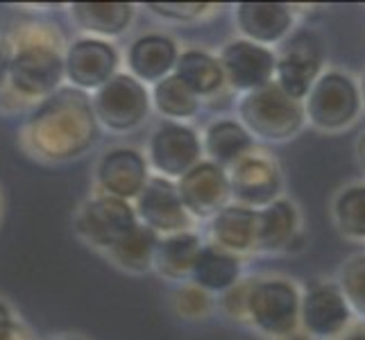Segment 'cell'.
Listing matches in <instances>:
<instances>
[{
	"mask_svg": "<svg viewBox=\"0 0 365 340\" xmlns=\"http://www.w3.org/2000/svg\"><path fill=\"white\" fill-rule=\"evenodd\" d=\"M98 138L91 100L75 86H64L41 100L28 125L23 143L34 157L64 161L86 153Z\"/></svg>",
	"mask_w": 365,
	"mask_h": 340,
	"instance_id": "cell-1",
	"label": "cell"
},
{
	"mask_svg": "<svg viewBox=\"0 0 365 340\" xmlns=\"http://www.w3.org/2000/svg\"><path fill=\"white\" fill-rule=\"evenodd\" d=\"M11 89L25 98H48L59 89L64 78V57L59 53L57 34L43 25H32L19 34L9 59Z\"/></svg>",
	"mask_w": 365,
	"mask_h": 340,
	"instance_id": "cell-2",
	"label": "cell"
},
{
	"mask_svg": "<svg viewBox=\"0 0 365 340\" xmlns=\"http://www.w3.org/2000/svg\"><path fill=\"white\" fill-rule=\"evenodd\" d=\"M238 118L250 136L263 141H288L304 128V105L288 98L277 82L245 93L238 103Z\"/></svg>",
	"mask_w": 365,
	"mask_h": 340,
	"instance_id": "cell-3",
	"label": "cell"
},
{
	"mask_svg": "<svg viewBox=\"0 0 365 340\" xmlns=\"http://www.w3.org/2000/svg\"><path fill=\"white\" fill-rule=\"evenodd\" d=\"M361 89L343 71H327L304 98V116L320 132H343L361 113Z\"/></svg>",
	"mask_w": 365,
	"mask_h": 340,
	"instance_id": "cell-4",
	"label": "cell"
},
{
	"mask_svg": "<svg viewBox=\"0 0 365 340\" xmlns=\"http://www.w3.org/2000/svg\"><path fill=\"white\" fill-rule=\"evenodd\" d=\"M322 64L324 48L320 36L309 28H299L286 36L274 55V82L288 98L302 103L322 75Z\"/></svg>",
	"mask_w": 365,
	"mask_h": 340,
	"instance_id": "cell-5",
	"label": "cell"
},
{
	"mask_svg": "<svg viewBox=\"0 0 365 340\" xmlns=\"http://www.w3.org/2000/svg\"><path fill=\"white\" fill-rule=\"evenodd\" d=\"M299 291L288 279H255L250 288V322L261 334L282 338L299 329Z\"/></svg>",
	"mask_w": 365,
	"mask_h": 340,
	"instance_id": "cell-6",
	"label": "cell"
},
{
	"mask_svg": "<svg viewBox=\"0 0 365 340\" xmlns=\"http://www.w3.org/2000/svg\"><path fill=\"white\" fill-rule=\"evenodd\" d=\"M91 107L96 120L114 132H128L141 125L150 111V96L145 86L128 73H116L96 91Z\"/></svg>",
	"mask_w": 365,
	"mask_h": 340,
	"instance_id": "cell-7",
	"label": "cell"
},
{
	"mask_svg": "<svg viewBox=\"0 0 365 340\" xmlns=\"http://www.w3.org/2000/svg\"><path fill=\"white\" fill-rule=\"evenodd\" d=\"M230 191L236 205L247 209H263L272 205L282 195V170L268 153L261 150H250V153L238 159L230 170Z\"/></svg>",
	"mask_w": 365,
	"mask_h": 340,
	"instance_id": "cell-8",
	"label": "cell"
},
{
	"mask_svg": "<svg viewBox=\"0 0 365 340\" xmlns=\"http://www.w3.org/2000/svg\"><path fill=\"white\" fill-rule=\"evenodd\" d=\"M351 324V309L338 284L318 282L299 297V326L316 340H336Z\"/></svg>",
	"mask_w": 365,
	"mask_h": 340,
	"instance_id": "cell-9",
	"label": "cell"
},
{
	"mask_svg": "<svg viewBox=\"0 0 365 340\" xmlns=\"http://www.w3.org/2000/svg\"><path fill=\"white\" fill-rule=\"evenodd\" d=\"M138 225L136 211L130 202L111 195H100L89 200L75 218V230L91 245L111 249L118 245Z\"/></svg>",
	"mask_w": 365,
	"mask_h": 340,
	"instance_id": "cell-10",
	"label": "cell"
},
{
	"mask_svg": "<svg viewBox=\"0 0 365 340\" xmlns=\"http://www.w3.org/2000/svg\"><path fill=\"white\" fill-rule=\"evenodd\" d=\"M178 193L186 213L195 218H213L227 207L232 197L227 170L213 161H197L180 177Z\"/></svg>",
	"mask_w": 365,
	"mask_h": 340,
	"instance_id": "cell-11",
	"label": "cell"
},
{
	"mask_svg": "<svg viewBox=\"0 0 365 340\" xmlns=\"http://www.w3.org/2000/svg\"><path fill=\"white\" fill-rule=\"evenodd\" d=\"M218 61L225 73V84H230L234 91L252 93L274 80V53L247 39L230 41Z\"/></svg>",
	"mask_w": 365,
	"mask_h": 340,
	"instance_id": "cell-12",
	"label": "cell"
},
{
	"mask_svg": "<svg viewBox=\"0 0 365 340\" xmlns=\"http://www.w3.org/2000/svg\"><path fill=\"white\" fill-rule=\"evenodd\" d=\"M118 53L103 39H78L73 41L64 57V75L75 89H100L116 75Z\"/></svg>",
	"mask_w": 365,
	"mask_h": 340,
	"instance_id": "cell-13",
	"label": "cell"
},
{
	"mask_svg": "<svg viewBox=\"0 0 365 340\" xmlns=\"http://www.w3.org/2000/svg\"><path fill=\"white\" fill-rule=\"evenodd\" d=\"M202 155V143L188 125L163 123L150 138V161L166 177H182Z\"/></svg>",
	"mask_w": 365,
	"mask_h": 340,
	"instance_id": "cell-14",
	"label": "cell"
},
{
	"mask_svg": "<svg viewBox=\"0 0 365 340\" xmlns=\"http://www.w3.org/2000/svg\"><path fill=\"white\" fill-rule=\"evenodd\" d=\"M136 218L157 234H178L191 227V218L180 200L178 186L166 177H150L136 197Z\"/></svg>",
	"mask_w": 365,
	"mask_h": 340,
	"instance_id": "cell-15",
	"label": "cell"
},
{
	"mask_svg": "<svg viewBox=\"0 0 365 340\" xmlns=\"http://www.w3.org/2000/svg\"><path fill=\"white\" fill-rule=\"evenodd\" d=\"M148 163L132 148H114L98 163V182L107 195L130 202L138 197L148 184Z\"/></svg>",
	"mask_w": 365,
	"mask_h": 340,
	"instance_id": "cell-16",
	"label": "cell"
},
{
	"mask_svg": "<svg viewBox=\"0 0 365 340\" xmlns=\"http://www.w3.org/2000/svg\"><path fill=\"white\" fill-rule=\"evenodd\" d=\"M236 23L247 41L272 46L291 34L295 14L286 3H241L236 7Z\"/></svg>",
	"mask_w": 365,
	"mask_h": 340,
	"instance_id": "cell-17",
	"label": "cell"
},
{
	"mask_svg": "<svg viewBox=\"0 0 365 340\" xmlns=\"http://www.w3.org/2000/svg\"><path fill=\"white\" fill-rule=\"evenodd\" d=\"M299 238V213L291 200H274L257 211V249L282 252L291 249Z\"/></svg>",
	"mask_w": 365,
	"mask_h": 340,
	"instance_id": "cell-18",
	"label": "cell"
},
{
	"mask_svg": "<svg viewBox=\"0 0 365 340\" xmlns=\"http://www.w3.org/2000/svg\"><path fill=\"white\" fill-rule=\"evenodd\" d=\"M178 57V46L168 36L145 34L141 39H136L130 48L128 61L134 73L132 78H136L138 82H161L175 68Z\"/></svg>",
	"mask_w": 365,
	"mask_h": 340,
	"instance_id": "cell-19",
	"label": "cell"
},
{
	"mask_svg": "<svg viewBox=\"0 0 365 340\" xmlns=\"http://www.w3.org/2000/svg\"><path fill=\"white\" fill-rule=\"evenodd\" d=\"M188 277L207 293H225L241 282V259L213 243L202 245Z\"/></svg>",
	"mask_w": 365,
	"mask_h": 340,
	"instance_id": "cell-20",
	"label": "cell"
},
{
	"mask_svg": "<svg viewBox=\"0 0 365 340\" xmlns=\"http://www.w3.org/2000/svg\"><path fill=\"white\" fill-rule=\"evenodd\" d=\"M213 245L243 254V252L257 249V211L241 205H227L218 211L211 220Z\"/></svg>",
	"mask_w": 365,
	"mask_h": 340,
	"instance_id": "cell-21",
	"label": "cell"
},
{
	"mask_svg": "<svg viewBox=\"0 0 365 340\" xmlns=\"http://www.w3.org/2000/svg\"><path fill=\"white\" fill-rule=\"evenodd\" d=\"M205 150L220 168H232L250 150H255V138L238 120H216L205 134Z\"/></svg>",
	"mask_w": 365,
	"mask_h": 340,
	"instance_id": "cell-22",
	"label": "cell"
},
{
	"mask_svg": "<svg viewBox=\"0 0 365 340\" xmlns=\"http://www.w3.org/2000/svg\"><path fill=\"white\" fill-rule=\"evenodd\" d=\"M73 21L82 30L100 36H118L132 23L134 7L130 3H75Z\"/></svg>",
	"mask_w": 365,
	"mask_h": 340,
	"instance_id": "cell-23",
	"label": "cell"
},
{
	"mask_svg": "<svg viewBox=\"0 0 365 340\" xmlns=\"http://www.w3.org/2000/svg\"><path fill=\"white\" fill-rule=\"evenodd\" d=\"M178 78L191 89L197 98L213 96L225 86V73L220 61L202 50H184L175 61V73Z\"/></svg>",
	"mask_w": 365,
	"mask_h": 340,
	"instance_id": "cell-24",
	"label": "cell"
},
{
	"mask_svg": "<svg viewBox=\"0 0 365 340\" xmlns=\"http://www.w3.org/2000/svg\"><path fill=\"white\" fill-rule=\"evenodd\" d=\"M200 247H202V243L191 232H178L166 238H159L153 266L168 279H184L186 274H191Z\"/></svg>",
	"mask_w": 365,
	"mask_h": 340,
	"instance_id": "cell-25",
	"label": "cell"
},
{
	"mask_svg": "<svg viewBox=\"0 0 365 340\" xmlns=\"http://www.w3.org/2000/svg\"><path fill=\"white\" fill-rule=\"evenodd\" d=\"M157 245H159V234L138 222L132 234H128L118 245H114L107 252L120 268L130 272H148L153 268Z\"/></svg>",
	"mask_w": 365,
	"mask_h": 340,
	"instance_id": "cell-26",
	"label": "cell"
},
{
	"mask_svg": "<svg viewBox=\"0 0 365 340\" xmlns=\"http://www.w3.org/2000/svg\"><path fill=\"white\" fill-rule=\"evenodd\" d=\"M334 222L345 238L365 241V184H351L336 195Z\"/></svg>",
	"mask_w": 365,
	"mask_h": 340,
	"instance_id": "cell-27",
	"label": "cell"
},
{
	"mask_svg": "<svg viewBox=\"0 0 365 340\" xmlns=\"http://www.w3.org/2000/svg\"><path fill=\"white\" fill-rule=\"evenodd\" d=\"M155 107L170 118H191L200 109V98L188 89V86L178 78V75H168L161 82L155 84Z\"/></svg>",
	"mask_w": 365,
	"mask_h": 340,
	"instance_id": "cell-28",
	"label": "cell"
},
{
	"mask_svg": "<svg viewBox=\"0 0 365 340\" xmlns=\"http://www.w3.org/2000/svg\"><path fill=\"white\" fill-rule=\"evenodd\" d=\"M338 288L345 295L351 313L356 311L361 318H365V252L343 261L338 270Z\"/></svg>",
	"mask_w": 365,
	"mask_h": 340,
	"instance_id": "cell-29",
	"label": "cell"
},
{
	"mask_svg": "<svg viewBox=\"0 0 365 340\" xmlns=\"http://www.w3.org/2000/svg\"><path fill=\"white\" fill-rule=\"evenodd\" d=\"M255 279H245V282H236L230 291L222 293L220 306L227 313V318L236 322H247L250 313H247V299H250V288Z\"/></svg>",
	"mask_w": 365,
	"mask_h": 340,
	"instance_id": "cell-30",
	"label": "cell"
},
{
	"mask_svg": "<svg viewBox=\"0 0 365 340\" xmlns=\"http://www.w3.org/2000/svg\"><path fill=\"white\" fill-rule=\"evenodd\" d=\"M148 9L157 16L173 21H193L202 19L213 9L209 3H148Z\"/></svg>",
	"mask_w": 365,
	"mask_h": 340,
	"instance_id": "cell-31",
	"label": "cell"
},
{
	"mask_svg": "<svg viewBox=\"0 0 365 340\" xmlns=\"http://www.w3.org/2000/svg\"><path fill=\"white\" fill-rule=\"evenodd\" d=\"M209 309H211V299H209L207 291L197 288L195 284L184 286L178 293V311L184 318H188V320L205 318L209 313Z\"/></svg>",
	"mask_w": 365,
	"mask_h": 340,
	"instance_id": "cell-32",
	"label": "cell"
},
{
	"mask_svg": "<svg viewBox=\"0 0 365 340\" xmlns=\"http://www.w3.org/2000/svg\"><path fill=\"white\" fill-rule=\"evenodd\" d=\"M19 326L5 304H0V340H16Z\"/></svg>",
	"mask_w": 365,
	"mask_h": 340,
	"instance_id": "cell-33",
	"label": "cell"
},
{
	"mask_svg": "<svg viewBox=\"0 0 365 340\" xmlns=\"http://www.w3.org/2000/svg\"><path fill=\"white\" fill-rule=\"evenodd\" d=\"M9 59H11V46L5 39H0V84L9 75Z\"/></svg>",
	"mask_w": 365,
	"mask_h": 340,
	"instance_id": "cell-34",
	"label": "cell"
},
{
	"mask_svg": "<svg viewBox=\"0 0 365 340\" xmlns=\"http://www.w3.org/2000/svg\"><path fill=\"white\" fill-rule=\"evenodd\" d=\"M336 340H365V322L349 324L347 329L341 336H338Z\"/></svg>",
	"mask_w": 365,
	"mask_h": 340,
	"instance_id": "cell-35",
	"label": "cell"
},
{
	"mask_svg": "<svg viewBox=\"0 0 365 340\" xmlns=\"http://www.w3.org/2000/svg\"><path fill=\"white\" fill-rule=\"evenodd\" d=\"M356 161H359L361 170L365 172V132L359 136V141H356Z\"/></svg>",
	"mask_w": 365,
	"mask_h": 340,
	"instance_id": "cell-36",
	"label": "cell"
},
{
	"mask_svg": "<svg viewBox=\"0 0 365 340\" xmlns=\"http://www.w3.org/2000/svg\"><path fill=\"white\" fill-rule=\"evenodd\" d=\"M274 340H316V338H311L307 331H302V329H295L293 334L282 336V338H274Z\"/></svg>",
	"mask_w": 365,
	"mask_h": 340,
	"instance_id": "cell-37",
	"label": "cell"
},
{
	"mask_svg": "<svg viewBox=\"0 0 365 340\" xmlns=\"http://www.w3.org/2000/svg\"><path fill=\"white\" fill-rule=\"evenodd\" d=\"M359 89H361V100H363V103H365V75H363V82H361V86H359Z\"/></svg>",
	"mask_w": 365,
	"mask_h": 340,
	"instance_id": "cell-38",
	"label": "cell"
},
{
	"mask_svg": "<svg viewBox=\"0 0 365 340\" xmlns=\"http://www.w3.org/2000/svg\"><path fill=\"white\" fill-rule=\"evenodd\" d=\"M66 340H78V338H66Z\"/></svg>",
	"mask_w": 365,
	"mask_h": 340,
	"instance_id": "cell-39",
	"label": "cell"
}]
</instances>
